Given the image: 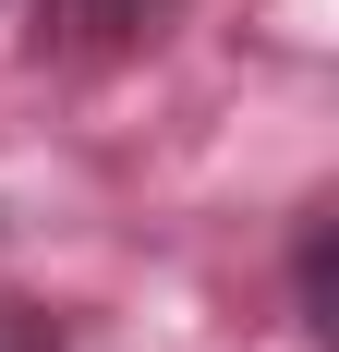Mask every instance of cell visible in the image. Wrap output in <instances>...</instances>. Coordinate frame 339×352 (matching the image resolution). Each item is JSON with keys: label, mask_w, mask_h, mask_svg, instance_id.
Instances as JSON below:
<instances>
[{"label": "cell", "mask_w": 339, "mask_h": 352, "mask_svg": "<svg viewBox=\"0 0 339 352\" xmlns=\"http://www.w3.org/2000/svg\"><path fill=\"white\" fill-rule=\"evenodd\" d=\"M0 352H73V328L49 304H25V292H0Z\"/></svg>", "instance_id": "3"}, {"label": "cell", "mask_w": 339, "mask_h": 352, "mask_svg": "<svg viewBox=\"0 0 339 352\" xmlns=\"http://www.w3.org/2000/svg\"><path fill=\"white\" fill-rule=\"evenodd\" d=\"M170 0H36V49H134V36H158Z\"/></svg>", "instance_id": "1"}, {"label": "cell", "mask_w": 339, "mask_h": 352, "mask_svg": "<svg viewBox=\"0 0 339 352\" xmlns=\"http://www.w3.org/2000/svg\"><path fill=\"white\" fill-rule=\"evenodd\" d=\"M291 304H303L315 340H339V219L303 207V243H291Z\"/></svg>", "instance_id": "2"}]
</instances>
